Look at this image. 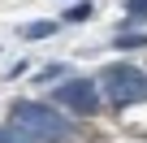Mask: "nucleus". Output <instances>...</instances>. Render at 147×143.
I'll list each match as a JSON object with an SVG mask.
<instances>
[{
	"instance_id": "nucleus-3",
	"label": "nucleus",
	"mask_w": 147,
	"mask_h": 143,
	"mask_svg": "<svg viewBox=\"0 0 147 143\" xmlns=\"http://www.w3.org/2000/svg\"><path fill=\"white\" fill-rule=\"evenodd\" d=\"M52 100H56V104H65V108H74V113H91V108L100 104V91H95V83L65 78V83L52 91Z\"/></svg>"
},
{
	"instance_id": "nucleus-1",
	"label": "nucleus",
	"mask_w": 147,
	"mask_h": 143,
	"mask_svg": "<svg viewBox=\"0 0 147 143\" xmlns=\"http://www.w3.org/2000/svg\"><path fill=\"white\" fill-rule=\"evenodd\" d=\"M13 130H22L30 143H61V139H69L65 113H56L52 104H39V100H18L13 104Z\"/></svg>"
},
{
	"instance_id": "nucleus-7",
	"label": "nucleus",
	"mask_w": 147,
	"mask_h": 143,
	"mask_svg": "<svg viewBox=\"0 0 147 143\" xmlns=\"http://www.w3.org/2000/svg\"><path fill=\"white\" fill-rule=\"evenodd\" d=\"M117 48H147V30H138V35H117Z\"/></svg>"
},
{
	"instance_id": "nucleus-5",
	"label": "nucleus",
	"mask_w": 147,
	"mask_h": 143,
	"mask_svg": "<svg viewBox=\"0 0 147 143\" xmlns=\"http://www.w3.org/2000/svg\"><path fill=\"white\" fill-rule=\"evenodd\" d=\"M125 9H130V18H125L130 26H143L147 22V0H125Z\"/></svg>"
},
{
	"instance_id": "nucleus-6",
	"label": "nucleus",
	"mask_w": 147,
	"mask_h": 143,
	"mask_svg": "<svg viewBox=\"0 0 147 143\" xmlns=\"http://www.w3.org/2000/svg\"><path fill=\"white\" fill-rule=\"evenodd\" d=\"M91 18V5H87V0H74V5L65 9V22H87Z\"/></svg>"
},
{
	"instance_id": "nucleus-2",
	"label": "nucleus",
	"mask_w": 147,
	"mask_h": 143,
	"mask_svg": "<svg viewBox=\"0 0 147 143\" xmlns=\"http://www.w3.org/2000/svg\"><path fill=\"white\" fill-rule=\"evenodd\" d=\"M95 91L113 104H134V100H147V74H138L134 65H104Z\"/></svg>"
},
{
	"instance_id": "nucleus-8",
	"label": "nucleus",
	"mask_w": 147,
	"mask_h": 143,
	"mask_svg": "<svg viewBox=\"0 0 147 143\" xmlns=\"http://www.w3.org/2000/svg\"><path fill=\"white\" fill-rule=\"evenodd\" d=\"M0 143H30L22 130H13V126H0Z\"/></svg>"
},
{
	"instance_id": "nucleus-4",
	"label": "nucleus",
	"mask_w": 147,
	"mask_h": 143,
	"mask_svg": "<svg viewBox=\"0 0 147 143\" xmlns=\"http://www.w3.org/2000/svg\"><path fill=\"white\" fill-rule=\"evenodd\" d=\"M52 30H56V22H22V26H18L22 39H48Z\"/></svg>"
}]
</instances>
